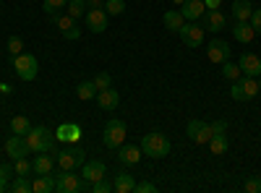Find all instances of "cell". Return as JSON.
<instances>
[{"label":"cell","instance_id":"cell-29","mask_svg":"<svg viewBox=\"0 0 261 193\" xmlns=\"http://www.w3.org/2000/svg\"><path fill=\"white\" fill-rule=\"evenodd\" d=\"M65 6H68V0H45V3H42V8H45V13L55 21L63 11H65Z\"/></svg>","mask_w":261,"mask_h":193},{"label":"cell","instance_id":"cell-47","mask_svg":"<svg viewBox=\"0 0 261 193\" xmlns=\"http://www.w3.org/2000/svg\"><path fill=\"white\" fill-rule=\"evenodd\" d=\"M11 92H13L11 84H3V81H0V94H11Z\"/></svg>","mask_w":261,"mask_h":193},{"label":"cell","instance_id":"cell-3","mask_svg":"<svg viewBox=\"0 0 261 193\" xmlns=\"http://www.w3.org/2000/svg\"><path fill=\"white\" fill-rule=\"evenodd\" d=\"M55 190L58 193H84V190H89V183L81 175H76L73 170H63L55 180Z\"/></svg>","mask_w":261,"mask_h":193},{"label":"cell","instance_id":"cell-12","mask_svg":"<svg viewBox=\"0 0 261 193\" xmlns=\"http://www.w3.org/2000/svg\"><path fill=\"white\" fill-rule=\"evenodd\" d=\"M84 21H86V26H89V32H94V34H102L107 29V13H105V8H89L86 16H84Z\"/></svg>","mask_w":261,"mask_h":193},{"label":"cell","instance_id":"cell-36","mask_svg":"<svg viewBox=\"0 0 261 193\" xmlns=\"http://www.w3.org/2000/svg\"><path fill=\"white\" fill-rule=\"evenodd\" d=\"M21 52H24V39H21V37H8V55L11 58H16V55H21Z\"/></svg>","mask_w":261,"mask_h":193},{"label":"cell","instance_id":"cell-24","mask_svg":"<svg viewBox=\"0 0 261 193\" xmlns=\"http://www.w3.org/2000/svg\"><path fill=\"white\" fill-rule=\"evenodd\" d=\"M251 13H253L251 0H232V16H235V21H248Z\"/></svg>","mask_w":261,"mask_h":193},{"label":"cell","instance_id":"cell-40","mask_svg":"<svg viewBox=\"0 0 261 193\" xmlns=\"http://www.w3.org/2000/svg\"><path fill=\"white\" fill-rule=\"evenodd\" d=\"M243 190H248V193H261V178L256 175V178H248L246 183H243Z\"/></svg>","mask_w":261,"mask_h":193},{"label":"cell","instance_id":"cell-48","mask_svg":"<svg viewBox=\"0 0 261 193\" xmlns=\"http://www.w3.org/2000/svg\"><path fill=\"white\" fill-rule=\"evenodd\" d=\"M183 3H186V0H172V6H178V8H180Z\"/></svg>","mask_w":261,"mask_h":193},{"label":"cell","instance_id":"cell-11","mask_svg":"<svg viewBox=\"0 0 261 193\" xmlns=\"http://www.w3.org/2000/svg\"><path fill=\"white\" fill-rule=\"evenodd\" d=\"M55 24H58V29H60V34L65 37V39H79L81 37V29H79V21L73 18V16H68V13H60L58 18H55Z\"/></svg>","mask_w":261,"mask_h":193},{"label":"cell","instance_id":"cell-20","mask_svg":"<svg viewBox=\"0 0 261 193\" xmlns=\"http://www.w3.org/2000/svg\"><path fill=\"white\" fill-rule=\"evenodd\" d=\"M55 164H58L55 157H50L47 152H42V154H37V157L32 159V170H34L37 175H50Z\"/></svg>","mask_w":261,"mask_h":193},{"label":"cell","instance_id":"cell-34","mask_svg":"<svg viewBox=\"0 0 261 193\" xmlns=\"http://www.w3.org/2000/svg\"><path fill=\"white\" fill-rule=\"evenodd\" d=\"M105 13L107 16H120L125 11V0H105Z\"/></svg>","mask_w":261,"mask_h":193},{"label":"cell","instance_id":"cell-45","mask_svg":"<svg viewBox=\"0 0 261 193\" xmlns=\"http://www.w3.org/2000/svg\"><path fill=\"white\" fill-rule=\"evenodd\" d=\"M204 6H206V11H217L222 6V0H204Z\"/></svg>","mask_w":261,"mask_h":193},{"label":"cell","instance_id":"cell-32","mask_svg":"<svg viewBox=\"0 0 261 193\" xmlns=\"http://www.w3.org/2000/svg\"><path fill=\"white\" fill-rule=\"evenodd\" d=\"M65 13L73 16V18L79 21V18L86 16V3H84V0H68V6H65Z\"/></svg>","mask_w":261,"mask_h":193},{"label":"cell","instance_id":"cell-1","mask_svg":"<svg viewBox=\"0 0 261 193\" xmlns=\"http://www.w3.org/2000/svg\"><path fill=\"white\" fill-rule=\"evenodd\" d=\"M27 139V146H29V152L32 154H42V152H53L58 139L53 131H47L45 125H32V131L24 136Z\"/></svg>","mask_w":261,"mask_h":193},{"label":"cell","instance_id":"cell-27","mask_svg":"<svg viewBox=\"0 0 261 193\" xmlns=\"http://www.w3.org/2000/svg\"><path fill=\"white\" fill-rule=\"evenodd\" d=\"M238 84H241L246 99H253V97L258 94V81H256V76H241V78H238Z\"/></svg>","mask_w":261,"mask_h":193},{"label":"cell","instance_id":"cell-35","mask_svg":"<svg viewBox=\"0 0 261 193\" xmlns=\"http://www.w3.org/2000/svg\"><path fill=\"white\" fill-rule=\"evenodd\" d=\"M13 178H16V167L11 162H0V180H3L6 185H11Z\"/></svg>","mask_w":261,"mask_h":193},{"label":"cell","instance_id":"cell-17","mask_svg":"<svg viewBox=\"0 0 261 193\" xmlns=\"http://www.w3.org/2000/svg\"><path fill=\"white\" fill-rule=\"evenodd\" d=\"M134 188H136L134 175H130L128 170H118L115 178H113V190L115 193H134Z\"/></svg>","mask_w":261,"mask_h":193},{"label":"cell","instance_id":"cell-50","mask_svg":"<svg viewBox=\"0 0 261 193\" xmlns=\"http://www.w3.org/2000/svg\"><path fill=\"white\" fill-rule=\"evenodd\" d=\"M258 94H261V76H258Z\"/></svg>","mask_w":261,"mask_h":193},{"label":"cell","instance_id":"cell-38","mask_svg":"<svg viewBox=\"0 0 261 193\" xmlns=\"http://www.w3.org/2000/svg\"><path fill=\"white\" fill-rule=\"evenodd\" d=\"M89 190H92V193H110V190H113V183L107 180V175H105L102 180L92 183V185H89Z\"/></svg>","mask_w":261,"mask_h":193},{"label":"cell","instance_id":"cell-42","mask_svg":"<svg viewBox=\"0 0 261 193\" xmlns=\"http://www.w3.org/2000/svg\"><path fill=\"white\" fill-rule=\"evenodd\" d=\"M251 26H253V32L256 34H261V8H253V13H251Z\"/></svg>","mask_w":261,"mask_h":193},{"label":"cell","instance_id":"cell-30","mask_svg":"<svg viewBox=\"0 0 261 193\" xmlns=\"http://www.w3.org/2000/svg\"><path fill=\"white\" fill-rule=\"evenodd\" d=\"M8 190H13V193H32V180H29V175H16V178L11 180Z\"/></svg>","mask_w":261,"mask_h":193},{"label":"cell","instance_id":"cell-5","mask_svg":"<svg viewBox=\"0 0 261 193\" xmlns=\"http://www.w3.org/2000/svg\"><path fill=\"white\" fill-rule=\"evenodd\" d=\"M125 123L123 120H118V118H113V120H107V125H105V133H102V144L107 146V149H118V146H123L125 144Z\"/></svg>","mask_w":261,"mask_h":193},{"label":"cell","instance_id":"cell-43","mask_svg":"<svg viewBox=\"0 0 261 193\" xmlns=\"http://www.w3.org/2000/svg\"><path fill=\"white\" fill-rule=\"evenodd\" d=\"M154 190H157V185H154V183H149V180L136 183V188H134V193H154Z\"/></svg>","mask_w":261,"mask_h":193},{"label":"cell","instance_id":"cell-26","mask_svg":"<svg viewBox=\"0 0 261 193\" xmlns=\"http://www.w3.org/2000/svg\"><path fill=\"white\" fill-rule=\"evenodd\" d=\"M50 190H55L53 173L50 175H37V180H32V193H50Z\"/></svg>","mask_w":261,"mask_h":193},{"label":"cell","instance_id":"cell-25","mask_svg":"<svg viewBox=\"0 0 261 193\" xmlns=\"http://www.w3.org/2000/svg\"><path fill=\"white\" fill-rule=\"evenodd\" d=\"M162 24H165V29H170V32H180V26L186 24V18H183L180 11H167V13L162 16Z\"/></svg>","mask_w":261,"mask_h":193},{"label":"cell","instance_id":"cell-33","mask_svg":"<svg viewBox=\"0 0 261 193\" xmlns=\"http://www.w3.org/2000/svg\"><path fill=\"white\" fill-rule=\"evenodd\" d=\"M222 76H225L227 81H238L243 73H241V66H235V63L225 60V63H222Z\"/></svg>","mask_w":261,"mask_h":193},{"label":"cell","instance_id":"cell-9","mask_svg":"<svg viewBox=\"0 0 261 193\" xmlns=\"http://www.w3.org/2000/svg\"><path fill=\"white\" fill-rule=\"evenodd\" d=\"M230 55H232V50H230V45H227L225 39H212V42H209L206 58L214 63V66H222L225 60H230Z\"/></svg>","mask_w":261,"mask_h":193},{"label":"cell","instance_id":"cell-15","mask_svg":"<svg viewBox=\"0 0 261 193\" xmlns=\"http://www.w3.org/2000/svg\"><path fill=\"white\" fill-rule=\"evenodd\" d=\"M27 152H29V146H27V139L24 136H11L8 141H6V154L16 162V159H21V157H27Z\"/></svg>","mask_w":261,"mask_h":193},{"label":"cell","instance_id":"cell-21","mask_svg":"<svg viewBox=\"0 0 261 193\" xmlns=\"http://www.w3.org/2000/svg\"><path fill=\"white\" fill-rule=\"evenodd\" d=\"M232 34H235V39L241 42V45H248V42H253V37H256V32H253V26H251V21H235Z\"/></svg>","mask_w":261,"mask_h":193},{"label":"cell","instance_id":"cell-4","mask_svg":"<svg viewBox=\"0 0 261 193\" xmlns=\"http://www.w3.org/2000/svg\"><path fill=\"white\" fill-rule=\"evenodd\" d=\"M13 71H16V76H18L21 81H34L37 73H39V63H37L34 55L21 52V55L13 58Z\"/></svg>","mask_w":261,"mask_h":193},{"label":"cell","instance_id":"cell-10","mask_svg":"<svg viewBox=\"0 0 261 193\" xmlns=\"http://www.w3.org/2000/svg\"><path fill=\"white\" fill-rule=\"evenodd\" d=\"M107 175V167H105V162H99V159H89V162H84L81 164V178L86 180V183H97V180H102Z\"/></svg>","mask_w":261,"mask_h":193},{"label":"cell","instance_id":"cell-41","mask_svg":"<svg viewBox=\"0 0 261 193\" xmlns=\"http://www.w3.org/2000/svg\"><path fill=\"white\" fill-rule=\"evenodd\" d=\"M230 97H232L235 102H248V99H246V94H243V89H241V84H238V81H232V89H230Z\"/></svg>","mask_w":261,"mask_h":193},{"label":"cell","instance_id":"cell-22","mask_svg":"<svg viewBox=\"0 0 261 193\" xmlns=\"http://www.w3.org/2000/svg\"><path fill=\"white\" fill-rule=\"evenodd\" d=\"M204 16H206V29H212V32H222L225 24H227V18H225V13L220 8H217V11H206Z\"/></svg>","mask_w":261,"mask_h":193},{"label":"cell","instance_id":"cell-49","mask_svg":"<svg viewBox=\"0 0 261 193\" xmlns=\"http://www.w3.org/2000/svg\"><path fill=\"white\" fill-rule=\"evenodd\" d=\"M6 188H8V185H6V183H3V180H0V193H3V190H6Z\"/></svg>","mask_w":261,"mask_h":193},{"label":"cell","instance_id":"cell-6","mask_svg":"<svg viewBox=\"0 0 261 193\" xmlns=\"http://www.w3.org/2000/svg\"><path fill=\"white\" fill-rule=\"evenodd\" d=\"M55 162L60 170H76L86 162V154L81 149H60V152H55Z\"/></svg>","mask_w":261,"mask_h":193},{"label":"cell","instance_id":"cell-13","mask_svg":"<svg viewBox=\"0 0 261 193\" xmlns=\"http://www.w3.org/2000/svg\"><path fill=\"white\" fill-rule=\"evenodd\" d=\"M141 157H144L141 144H139V146H136V144H123V146H118V162H120V164H139Z\"/></svg>","mask_w":261,"mask_h":193},{"label":"cell","instance_id":"cell-16","mask_svg":"<svg viewBox=\"0 0 261 193\" xmlns=\"http://www.w3.org/2000/svg\"><path fill=\"white\" fill-rule=\"evenodd\" d=\"M238 66H241L243 76H261V58L253 52H243L241 60H238Z\"/></svg>","mask_w":261,"mask_h":193},{"label":"cell","instance_id":"cell-7","mask_svg":"<svg viewBox=\"0 0 261 193\" xmlns=\"http://www.w3.org/2000/svg\"><path fill=\"white\" fill-rule=\"evenodd\" d=\"M180 39H183V45L196 50V47H201V42H204V26L201 24H196V21H188V24L180 26Z\"/></svg>","mask_w":261,"mask_h":193},{"label":"cell","instance_id":"cell-14","mask_svg":"<svg viewBox=\"0 0 261 193\" xmlns=\"http://www.w3.org/2000/svg\"><path fill=\"white\" fill-rule=\"evenodd\" d=\"M55 139L65 141V144H76L81 139V125L79 123H60L58 131H55Z\"/></svg>","mask_w":261,"mask_h":193},{"label":"cell","instance_id":"cell-18","mask_svg":"<svg viewBox=\"0 0 261 193\" xmlns=\"http://www.w3.org/2000/svg\"><path fill=\"white\" fill-rule=\"evenodd\" d=\"M180 13L186 21H199L206 13V6H204V0H186L180 6Z\"/></svg>","mask_w":261,"mask_h":193},{"label":"cell","instance_id":"cell-23","mask_svg":"<svg viewBox=\"0 0 261 193\" xmlns=\"http://www.w3.org/2000/svg\"><path fill=\"white\" fill-rule=\"evenodd\" d=\"M209 149H212V154H227V149H230V139H227V133H214L212 139H209Z\"/></svg>","mask_w":261,"mask_h":193},{"label":"cell","instance_id":"cell-44","mask_svg":"<svg viewBox=\"0 0 261 193\" xmlns=\"http://www.w3.org/2000/svg\"><path fill=\"white\" fill-rule=\"evenodd\" d=\"M209 125H212V136L214 133H227V120H214Z\"/></svg>","mask_w":261,"mask_h":193},{"label":"cell","instance_id":"cell-31","mask_svg":"<svg viewBox=\"0 0 261 193\" xmlns=\"http://www.w3.org/2000/svg\"><path fill=\"white\" fill-rule=\"evenodd\" d=\"M76 97L79 99H94L97 97V87H94V81H81L79 87H76Z\"/></svg>","mask_w":261,"mask_h":193},{"label":"cell","instance_id":"cell-2","mask_svg":"<svg viewBox=\"0 0 261 193\" xmlns=\"http://www.w3.org/2000/svg\"><path fill=\"white\" fill-rule=\"evenodd\" d=\"M141 152L146 157H151V159H162V157H167L172 152V141L165 133H160V131H151V133H146L141 139Z\"/></svg>","mask_w":261,"mask_h":193},{"label":"cell","instance_id":"cell-8","mask_svg":"<svg viewBox=\"0 0 261 193\" xmlns=\"http://www.w3.org/2000/svg\"><path fill=\"white\" fill-rule=\"evenodd\" d=\"M186 131H188V139H191L193 144H199V146L209 144V139H212V125L204 123V120H188Z\"/></svg>","mask_w":261,"mask_h":193},{"label":"cell","instance_id":"cell-28","mask_svg":"<svg viewBox=\"0 0 261 193\" xmlns=\"http://www.w3.org/2000/svg\"><path fill=\"white\" fill-rule=\"evenodd\" d=\"M29 131H32V123H29L27 115H16V118L11 120V133H16V136H27Z\"/></svg>","mask_w":261,"mask_h":193},{"label":"cell","instance_id":"cell-19","mask_svg":"<svg viewBox=\"0 0 261 193\" xmlns=\"http://www.w3.org/2000/svg\"><path fill=\"white\" fill-rule=\"evenodd\" d=\"M94 99H97V104L102 107L105 113H113L115 107H118V102H120V94H118V92L110 87V89H102V92H97V97H94Z\"/></svg>","mask_w":261,"mask_h":193},{"label":"cell","instance_id":"cell-37","mask_svg":"<svg viewBox=\"0 0 261 193\" xmlns=\"http://www.w3.org/2000/svg\"><path fill=\"white\" fill-rule=\"evenodd\" d=\"M92 81H94L97 92H102V89H110V87H113V78H110V73H105V71H102V73H97Z\"/></svg>","mask_w":261,"mask_h":193},{"label":"cell","instance_id":"cell-39","mask_svg":"<svg viewBox=\"0 0 261 193\" xmlns=\"http://www.w3.org/2000/svg\"><path fill=\"white\" fill-rule=\"evenodd\" d=\"M16 175H29V173H34V170H32V162L27 159V157H21V159H16Z\"/></svg>","mask_w":261,"mask_h":193},{"label":"cell","instance_id":"cell-46","mask_svg":"<svg viewBox=\"0 0 261 193\" xmlns=\"http://www.w3.org/2000/svg\"><path fill=\"white\" fill-rule=\"evenodd\" d=\"M84 3H86V8H102L105 6L102 0H84Z\"/></svg>","mask_w":261,"mask_h":193}]
</instances>
